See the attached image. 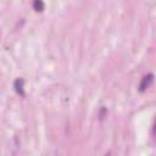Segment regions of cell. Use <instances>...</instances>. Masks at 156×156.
<instances>
[{
  "instance_id": "3",
  "label": "cell",
  "mask_w": 156,
  "mask_h": 156,
  "mask_svg": "<svg viewBox=\"0 0 156 156\" xmlns=\"http://www.w3.org/2000/svg\"><path fill=\"white\" fill-rule=\"evenodd\" d=\"M33 9L35 11H43L44 10V2L43 0H33Z\"/></svg>"
},
{
  "instance_id": "2",
  "label": "cell",
  "mask_w": 156,
  "mask_h": 156,
  "mask_svg": "<svg viewBox=\"0 0 156 156\" xmlns=\"http://www.w3.org/2000/svg\"><path fill=\"white\" fill-rule=\"evenodd\" d=\"M15 90L17 91V94L24 95V91H23V80L21 78L16 79V82H15Z\"/></svg>"
},
{
  "instance_id": "1",
  "label": "cell",
  "mask_w": 156,
  "mask_h": 156,
  "mask_svg": "<svg viewBox=\"0 0 156 156\" xmlns=\"http://www.w3.org/2000/svg\"><path fill=\"white\" fill-rule=\"evenodd\" d=\"M152 80H154V76H152V74L145 76V77L141 79V83H140V85H139V90H140V91H144L145 89H147V88L151 85Z\"/></svg>"
}]
</instances>
